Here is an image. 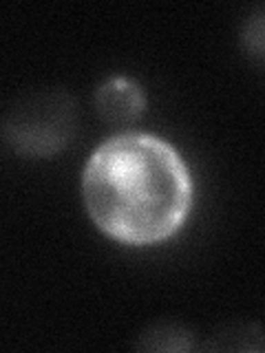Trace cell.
I'll return each mask as SVG.
<instances>
[{
    "instance_id": "3957f363",
    "label": "cell",
    "mask_w": 265,
    "mask_h": 353,
    "mask_svg": "<svg viewBox=\"0 0 265 353\" xmlns=\"http://www.w3.org/2000/svg\"><path fill=\"white\" fill-rule=\"evenodd\" d=\"M93 104L97 115L108 124H130L146 108V93L132 77L115 75L97 86Z\"/></svg>"
},
{
    "instance_id": "7a4b0ae2",
    "label": "cell",
    "mask_w": 265,
    "mask_h": 353,
    "mask_svg": "<svg viewBox=\"0 0 265 353\" xmlns=\"http://www.w3.org/2000/svg\"><path fill=\"white\" fill-rule=\"evenodd\" d=\"M77 106L69 93L62 88L38 91L9 108L3 137L22 157L44 159L69 146L77 132Z\"/></svg>"
},
{
    "instance_id": "5b68a950",
    "label": "cell",
    "mask_w": 265,
    "mask_h": 353,
    "mask_svg": "<svg viewBox=\"0 0 265 353\" xmlns=\"http://www.w3.org/2000/svg\"><path fill=\"white\" fill-rule=\"evenodd\" d=\"M241 44L252 60L265 66V7L252 11V14L243 20L241 27Z\"/></svg>"
},
{
    "instance_id": "6da1fadb",
    "label": "cell",
    "mask_w": 265,
    "mask_h": 353,
    "mask_svg": "<svg viewBox=\"0 0 265 353\" xmlns=\"http://www.w3.org/2000/svg\"><path fill=\"white\" fill-rule=\"evenodd\" d=\"M82 201L102 234L121 245L148 248L184 228L195 203V181L168 139L124 130L86 159Z\"/></svg>"
},
{
    "instance_id": "277c9868",
    "label": "cell",
    "mask_w": 265,
    "mask_h": 353,
    "mask_svg": "<svg viewBox=\"0 0 265 353\" xmlns=\"http://www.w3.org/2000/svg\"><path fill=\"white\" fill-rule=\"evenodd\" d=\"M137 347L144 351H190L195 349V334L177 323H157L139 336Z\"/></svg>"
}]
</instances>
